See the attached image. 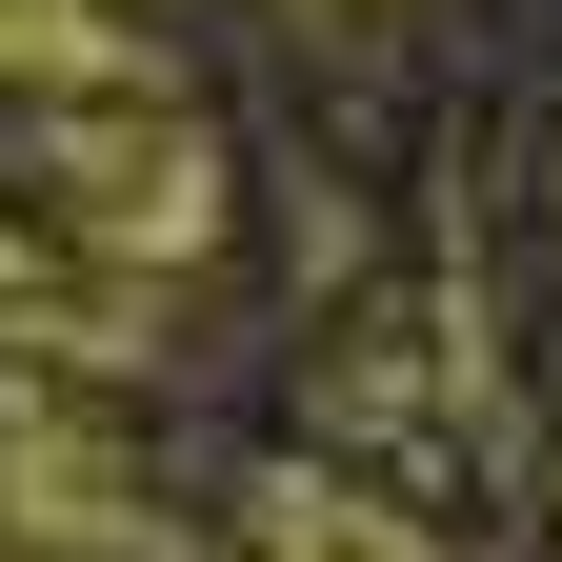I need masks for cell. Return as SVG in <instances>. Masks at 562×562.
<instances>
[{
	"label": "cell",
	"instance_id": "cell-1",
	"mask_svg": "<svg viewBox=\"0 0 562 562\" xmlns=\"http://www.w3.org/2000/svg\"><path fill=\"white\" fill-rule=\"evenodd\" d=\"M121 81H140L121 0H0V101H121Z\"/></svg>",
	"mask_w": 562,
	"mask_h": 562
},
{
	"label": "cell",
	"instance_id": "cell-2",
	"mask_svg": "<svg viewBox=\"0 0 562 562\" xmlns=\"http://www.w3.org/2000/svg\"><path fill=\"white\" fill-rule=\"evenodd\" d=\"M261 562H442V542L382 522V503H341V482H281V503H261Z\"/></svg>",
	"mask_w": 562,
	"mask_h": 562
}]
</instances>
